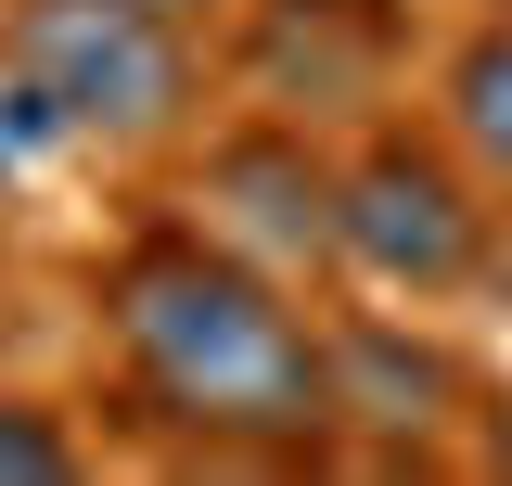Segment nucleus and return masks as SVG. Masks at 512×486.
I'll list each match as a JSON object with an SVG mask.
<instances>
[{
	"label": "nucleus",
	"mask_w": 512,
	"mask_h": 486,
	"mask_svg": "<svg viewBox=\"0 0 512 486\" xmlns=\"http://www.w3.org/2000/svg\"><path fill=\"white\" fill-rule=\"evenodd\" d=\"M218 116V52L141 0H0V141L167 167Z\"/></svg>",
	"instance_id": "nucleus-2"
},
{
	"label": "nucleus",
	"mask_w": 512,
	"mask_h": 486,
	"mask_svg": "<svg viewBox=\"0 0 512 486\" xmlns=\"http://www.w3.org/2000/svg\"><path fill=\"white\" fill-rule=\"evenodd\" d=\"M320 397H333V448L384 474H448L474 423V371L448 359V333L397 307H320Z\"/></svg>",
	"instance_id": "nucleus-6"
},
{
	"label": "nucleus",
	"mask_w": 512,
	"mask_h": 486,
	"mask_svg": "<svg viewBox=\"0 0 512 486\" xmlns=\"http://www.w3.org/2000/svg\"><path fill=\"white\" fill-rule=\"evenodd\" d=\"M436 128H448V154L474 167V192L512 218V39L500 26H461L436 52Z\"/></svg>",
	"instance_id": "nucleus-7"
},
{
	"label": "nucleus",
	"mask_w": 512,
	"mask_h": 486,
	"mask_svg": "<svg viewBox=\"0 0 512 486\" xmlns=\"http://www.w3.org/2000/svg\"><path fill=\"white\" fill-rule=\"evenodd\" d=\"M500 243V205L474 192V167L448 154L436 116H397L333 141V256H346V295H397V307H448L474 295Z\"/></svg>",
	"instance_id": "nucleus-3"
},
{
	"label": "nucleus",
	"mask_w": 512,
	"mask_h": 486,
	"mask_svg": "<svg viewBox=\"0 0 512 486\" xmlns=\"http://www.w3.org/2000/svg\"><path fill=\"white\" fill-rule=\"evenodd\" d=\"M90 346H103V410L192 474H308L333 461V397H320V307L269 282L256 256L205 243L180 205L90 269Z\"/></svg>",
	"instance_id": "nucleus-1"
},
{
	"label": "nucleus",
	"mask_w": 512,
	"mask_h": 486,
	"mask_svg": "<svg viewBox=\"0 0 512 486\" xmlns=\"http://www.w3.org/2000/svg\"><path fill=\"white\" fill-rule=\"evenodd\" d=\"M141 13H167V26H192V39H218V26H231V0H141Z\"/></svg>",
	"instance_id": "nucleus-9"
},
{
	"label": "nucleus",
	"mask_w": 512,
	"mask_h": 486,
	"mask_svg": "<svg viewBox=\"0 0 512 486\" xmlns=\"http://www.w3.org/2000/svg\"><path fill=\"white\" fill-rule=\"evenodd\" d=\"M333 13H410V0H333Z\"/></svg>",
	"instance_id": "nucleus-12"
},
{
	"label": "nucleus",
	"mask_w": 512,
	"mask_h": 486,
	"mask_svg": "<svg viewBox=\"0 0 512 486\" xmlns=\"http://www.w3.org/2000/svg\"><path fill=\"white\" fill-rule=\"evenodd\" d=\"M64 474H90V435L64 423L52 397H13L0 384V486H64Z\"/></svg>",
	"instance_id": "nucleus-8"
},
{
	"label": "nucleus",
	"mask_w": 512,
	"mask_h": 486,
	"mask_svg": "<svg viewBox=\"0 0 512 486\" xmlns=\"http://www.w3.org/2000/svg\"><path fill=\"white\" fill-rule=\"evenodd\" d=\"M167 167H180L167 205H180L205 243L256 256V269L295 282V295H346V256H333V141H320V128L256 116V103H218Z\"/></svg>",
	"instance_id": "nucleus-4"
},
{
	"label": "nucleus",
	"mask_w": 512,
	"mask_h": 486,
	"mask_svg": "<svg viewBox=\"0 0 512 486\" xmlns=\"http://www.w3.org/2000/svg\"><path fill=\"white\" fill-rule=\"evenodd\" d=\"M218 52V103L256 116H295L320 141L372 128L397 103V52H410V13H333V0H231V26L205 39Z\"/></svg>",
	"instance_id": "nucleus-5"
},
{
	"label": "nucleus",
	"mask_w": 512,
	"mask_h": 486,
	"mask_svg": "<svg viewBox=\"0 0 512 486\" xmlns=\"http://www.w3.org/2000/svg\"><path fill=\"white\" fill-rule=\"evenodd\" d=\"M474 26H500V39H512V0H474Z\"/></svg>",
	"instance_id": "nucleus-11"
},
{
	"label": "nucleus",
	"mask_w": 512,
	"mask_h": 486,
	"mask_svg": "<svg viewBox=\"0 0 512 486\" xmlns=\"http://www.w3.org/2000/svg\"><path fill=\"white\" fill-rule=\"evenodd\" d=\"M474 295H500V307H512V218H500V243H487V269H474Z\"/></svg>",
	"instance_id": "nucleus-10"
}]
</instances>
